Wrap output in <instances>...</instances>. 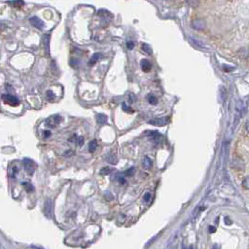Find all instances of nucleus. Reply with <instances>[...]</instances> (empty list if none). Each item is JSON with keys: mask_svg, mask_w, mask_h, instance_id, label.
<instances>
[{"mask_svg": "<svg viewBox=\"0 0 249 249\" xmlns=\"http://www.w3.org/2000/svg\"><path fill=\"white\" fill-rule=\"evenodd\" d=\"M129 99H130V102H135V101H136V96H135L134 93H130Z\"/></svg>", "mask_w": 249, "mask_h": 249, "instance_id": "nucleus-29", "label": "nucleus"}, {"mask_svg": "<svg viewBox=\"0 0 249 249\" xmlns=\"http://www.w3.org/2000/svg\"><path fill=\"white\" fill-rule=\"evenodd\" d=\"M193 27L196 29H203L205 27V22L203 20L201 19H197L193 21Z\"/></svg>", "mask_w": 249, "mask_h": 249, "instance_id": "nucleus-7", "label": "nucleus"}, {"mask_svg": "<svg viewBox=\"0 0 249 249\" xmlns=\"http://www.w3.org/2000/svg\"><path fill=\"white\" fill-rule=\"evenodd\" d=\"M76 143L78 144V146H82L84 144V137H82V136L76 137Z\"/></svg>", "mask_w": 249, "mask_h": 249, "instance_id": "nucleus-26", "label": "nucleus"}, {"mask_svg": "<svg viewBox=\"0 0 249 249\" xmlns=\"http://www.w3.org/2000/svg\"><path fill=\"white\" fill-rule=\"evenodd\" d=\"M9 4L14 5L15 7H18V8H20L21 6L24 5V1H13V2H9Z\"/></svg>", "mask_w": 249, "mask_h": 249, "instance_id": "nucleus-22", "label": "nucleus"}, {"mask_svg": "<svg viewBox=\"0 0 249 249\" xmlns=\"http://www.w3.org/2000/svg\"><path fill=\"white\" fill-rule=\"evenodd\" d=\"M122 107H123V110H124V112H127V113H133V109H131L130 107L127 106V103L124 102V103L122 104Z\"/></svg>", "mask_w": 249, "mask_h": 249, "instance_id": "nucleus-20", "label": "nucleus"}, {"mask_svg": "<svg viewBox=\"0 0 249 249\" xmlns=\"http://www.w3.org/2000/svg\"><path fill=\"white\" fill-rule=\"evenodd\" d=\"M148 101H149V103H150V104H152V105L157 104V99H156V96H153V95H150V96H149V97H148Z\"/></svg>", "mask_w": 249, "mask_h": 249, "instance_id": "nucleus-18", "label": "nucleus"}, {"mask_svg": "<svg viewBox=\"0 0 249 249\" xmlns=\"http://www.w3.org/2000/svg\"><path fill=\"white\" fill-rule=\"evenodd\" d=\"M18 172H19V168L17 167H13V168H12V176L15 177L18 174Z\"/></svg>", "mask_w": 249, "mask_h": 249, "instance_id": "nucleus-32", "label": "nucleus"}, {"mask_svg": "<svg viewBox=\"0 0 249 249\" xmlns=\"http://www.w3.org/2000/svg\"><path fill=\"white\" fill-rule=\"evenodd\" d=\"M62 121V118L59 115H53L46 120V126L49 127H55Z\"/></svg>", "mask_w": 249, "mask_h": 249, "instance_id": "nucleus-3", "label": "nucleus"}, {"mask_svg": "<svg viewBox=\"0 0 249 249\" xmlns=\"http://www.w3.org/2000/svg\"><path fill=\"white\" fill-rule=\"evenodd\" d=\"M46 97H47V99L49 101H53L55 99V93L52 92V90H47V93H46Z\"/></svg>", "mask_w": 249, "mask_h": 249, "instance_id": "nucleus-13", "label": "nucleus"}, {"mask_svg": "<svg viewBox=\"0 0 249 249\" xmlns=\"http://www.w3.org/2000/svg\"><path fill=\"white\" fill-rule=\"evenodd\" d=\"M142 49L145 53H147V54H149V55L152 54V50H151V48L148 44H142Z\"/></svg>", "mask_w": 249, "mask_h": 249, "instance_id": "nucleus-15", "label": "nucleus"}, {"mask_svg": "<svg viewBox=\"0 0 249 249\" xmlns=\"http://www.w3.org/2000/svg\"><path fill=\"white\" fill-rule=\"evenodd\" d=\"M22 185H24V186L25 190L27 191V192H31V191L33 190V188H32V185H31V184L24 182V183H22Z\"/></svg>", "mask_w": 249, "mask_h": 249, "instance_id": "nucleus-24", "label": "nucleus"}, {"mask_svg": "<svg viewBox=\"0 0 249 249\" xmlns=\"http://www.w3.org/2000/svg\"><path fill=\"white\" fill-rule=\"evenodd\" d=\"M109 172H110L109 167H104V168L101 169V174H108Z\"/></svg>", "mask_w": 249, "mask_h": 249, "instance_id": "nucleus-33", "label": "nucleus"}, {"mask_svg": "<svg viewBox=\"0 0 249 249\" xmlns=\"http://www.w3.org/2000/svg\"><path fill=\"white\" fill-rule=\"evenodd\" d=\"M1 99L3 100V102L8 104V105H11V106H18V105L20 104V99H17V97L14 96L8 95V93L2 95Z\"/></svg>", "mask_w": 249, "mask_h": 249, "instance_id": "nucleus-1", "label": "nucleus"}, {"mask_svg": "<svg viewBox=\"0 0 249 249\" xmlns=\"http://www.w3.org/2000/svg\"><path fill=\"white\" fill-rule=\"evenodd\" d=\"M151 197H152V196H151V193H149V192H147V193H145L144 197H143V199H144V202H149L150 199H151Z\"/></svg>", "mask_w": 249, "mask_h": 249, "instance_id": "nucleus-25", "label": "nucleus"}, {"mask_svg": "<svg viewBox=\"0 0 249 249\" xmlns=\"http://www.w3.org/2000/svg\"><path fill=\"white\" fill-rule=\"evenodd\" d=\"M49 42H50V35H45L44 36V43H45V46H46V50L49 54Z\"/></svg>", "mask_w": 249, "mask_h": 249, "instance_id": "nucleus-16", "label": "nucleus"}, {"mask_svg": "<svg viewBox=\"0 0 249 249\" xmlns=\"http://www.w3.org/2000/svg\"><path fill=\"white\" fill-rule=\"evenodd\" d=\"M99 58H100V54H99V53H96V54H95V55H93V56H92V58H90V62H89V64H90V66L93 65V64H96L97 60L99 59Z\"/></svg>", "mask_w": 249, "mask_h": 249, "instance_id": "nucleus-11", "label": "nucleus"}, {"mask_svg": "<svg viewBox=\"0 0 249 249\" xmlns=\"http://www.w3.org/2000/svg\"><path fill=\"white\" fill-rule=\"evenodd\" d=\"M236 110L240 112L242 109L244 108V103H243V101H241V100H239L236 102Z\"/></svg>", "mask_w": 249, "mask_h": 249, "instance_id": "nucleus-14", "label": "nucleus"}, {"mask_svg": "<svg viewBox=\"0 0 249 249\" xmlns=\"http://www.w3.org/2000/svg\"><path fill=\"white\" fill-rule=\"evenodd\" d=\"M22 163H24V170L26 171L28 175H32L33 172L35 170V165L33 163V161H31L28 158H24V161H22Z\"/></svg>", "mask_w": 249, "mask_h": 249, "instance_id": "nucleus-2", "label": "nucleus"}, {"mask_svg": "<svg viewBox=\"0 0 249 249\" xmlns=\"http://www.w3.org/2000/svg\"><path fill=\"white\" fill-rule=\"evenodd\" d=\"M133 173H134V167H130V168L127 169L126 172H124V175L126 176H133Z\"/></svg>", "mask_w": 249, "mask_h": 249, "instance_id": "nucleus-23", "label": "nucleus"}, {"mask_svg": "<svg viewBox=\"0 0 249 249\" xmlns=\"http://www.w3.org/2000/svg\"><path fill=\"white\" fill-rule=\"evenodd\" d=\"M99 16L102 17V18L109 17V16H110V13H109L108 11H106V10H99Z\"/></svg>", "mask_w": 249, "mask_h": 249, "instance_id": "nucleus-19", "label": "nucleus"}, {"mask_svg": "<svg viewBox=\"0 0 249 249\" xmlns=\"http://www.w3.org/2000/svg\"><path fill=\"white\" fill-rule=\"evenodd\" d=\"M245 130H246V131L249 133V121H247L246 124H245Z\"/></svg>", "mask_w": 249, "mask_h": 249, "instance_id": "nucleus-35", "label": "nucleus"}, {"mask_svg": "<svg viewBox=\"0 0 249 249\" xmlns=\"http://www.w3.org/2000/svg\"><path fill=\"white\" fill-rule=\"evenodd\" d=\"M51 209H52V202L50 199H48L45 203V211H46V214L49 217L51 216Z\"/></svg>", "mask_w": 249, "mask_h": 249, "instance_id": "nucleus-12", "label": "nucleus"}, {"mask_svg": "<svg viewBox=\"0 0 249 249\" xmlns=\"http://www.w3.org/2000/svg\"><path fill=\"white\" fill-rule=\"evenodd\" d=\"M96 148H97V141L96 140V139H93V140H92L89 143V152L93 153Z\"/></svg>", "mask_w": 249, "mask_h": 249, "instance_id": "nucleus-10", "label": "nucleus"}, {"mask_svg": "<svg viewBox=\"0 0 249 249\" xmlns=\"http://www.w3.org/2000/svg\"><path fill=\"white\" fill-rule=\"evenodd\" d=\"M51 136V131L50 130H44L43 131V138H48Z\"/></svg>", "mask_w": 249, "mask_h": 249, "instance_id": "nucleus-31", "label": "nucleus"}, {"mask_svg": "<svg viewBox=\"0 0 249 249\" xmlns=\"http://www.w3.org/2000/svg\"><path fill=\"white\" fill-rule=\"evenodd\" d=\"M70 64H71V66L76 67V66L79 64V60L75 59H71V60H70Z\"/></svg>", "mask_w": 249, "mask_h": 249, "instance_id": "nucleus-27", "label": "nucleus"}, {"mask_svg": "<svg viewBox=\"0 0 249 249\" xmlns=\"http://www.w3.org/2000/svg\"><path fill=\"white\" fill-rule=\"evenodd\" d=\"M118 181H119L120 183H122V184L126 183V179H124V177H122V176H119L118 177Z\"/></svg>", "mask_w": 249, "mask_h": 249, "instance_id": "nucleus-34", "label": "nucleus"}, {"mask_svg": "<svg viewBox=\"0 0 249 249\" xmlns=\"http://www.w3.org/2000/svg\"><path fill=\"white\" fill-rule=\"evenodd\" d=\"M209 231L213 233V232L215 231V228H213V227H210V228H209Z\"/></svg>", "mask_w": 249, "mask_h": 249, "instance_id": "nucleus-36", "label": "nucleus"}, {"mask_svg": "<svg viewBox=\"0 0 249 249\" xmlns=\"http://www.w3.org/2000/svg\"><path fill=\"white\" fill-rule=\"evenodd\" d=\"M96 122L99 124H103L107 122V116L104 114H97L96 115Z\"/></svg>", "mask_w": 249, "mask_h": 249, "instance_id": "nucleus-9", "label": "nucleus"}, {"mask_svg": "<svg viewBox=\"0 0 249 249\" xmlns=\"http://www.w3.org/2000/svg\"><path fill=\"white\" fill-rule=\"evenodd\" d=\"M152 165H153L152 160L147 156L144 157V159H143V167H144L145 169H150L151 167H152Z\"/></svg>", "mask_w": 249, "mask_h": 249, "instance_id": "nucleus-8", "label": "nucleus"}, {"mask_svg": "<svg viewBox=\"0 0 249 249\" xmlns=\"http://www.w3.org/2000/svg\"><path fill=\"white\" fill-rule=\"evenodd\" d=\"M150 124H153V126H158V127H162V126H165L168 123V119L167 118H158V119H153L150 120L148 122Z\"/></svg>", "mask_w": 249, "mask_h": 249, "instance_id": "nucleus-4", "label": "nucleus"}, {"mask_svg": "<svg viewBox=\"0 0 249 249\" xmlns=\"http://www.w3.org/2000/svg\"><path fill=\"white\" fill-rule=\"evenodd\" d=\"M242 187H244L245 189H248L249 190V176L245 177V178L242 180Z\"/></svg>", "mask_w": 249, "mask_h": 249, "instance_id": "nucleus-17", "label": "nucleus"}, {"mask_svg": "<svg viewBox=\"0 0 249 249\" xmlns=\"http://www.w3.org/2000/svg\"><path fill=\"white\" fill-rule=\"evenodd\" d=\"M140 66H141V69L144 71V72H149L152 68V64H151V62H149L148 59H142L140 62Z\"/></svg>", "mask_w": 249, "mask_h": 249, "instance_id": "nucleus-6", "label": "nucleus"}, {"mask_svg": "<svg viewBox=\"0 0 249 249\" xmlns=\"http://www.w3.org/2000/svg\"><path fill=\"white\" fill-rule=\"evenodd\" d=\"M127 49H129V50H131V49L134 48V43L133 42V41H127Z\"/></svg>", "mask_w": 249, "mask_h": 249, "instance_id": "nucleus-30", "label": "nucleus"}, {"mask_svg": "<svg viewBox=\"0 0 249 249\" xmlns=\"http://www.w3.org/2000/svg\"><path fill=\"white\" fill-rule=\"evenodd\" d=\"M107 162H109V163L112 164V165H115L116 164V157L114 156V155H108Z\"/></svg>", "mask_w": 249, "mask_h": 249, "instance_id": "nucleus-21", "label": "nucleus"}, {"mask_svg": "<svg viewBox=\"0 0 249 249\" xmlns=\"http://www.w3.org/2000/svg\"><path fill=\"white\" fill-rule=\"evenodd\" d=\"M29 21L33 26H35L36 28L38 29H42L44 27V22L42 20H40L38 17H32L29 19Z\"/></svg>", "mask_w": 249, "mask_h": 249, "instance_id": "nucleus-5", "label": "nucleus"}, {"mask_svg": "<svg viewBox=\"0 0 249 249\" xmlns=\"http://www.w3.org/2000/svg\"><path fill=\"white\" fill-rule=\"evenodd\" d=\"M226 96H227V90H226L225 88H221V96H222V100H225Z\"/></svg>", "mask_w": 249, "mask_h": 249, "instance_id": "nucleus-28", "label": "nucleus"}]
</instances>
